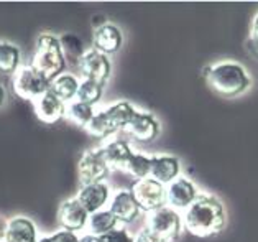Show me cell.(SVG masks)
I'll return each mask as SVG.
<instances>
[{
	"label": "cell",
	"mask_w": 258,
	"mask_h": 242,
	"mask_svg": "<svg viewBox=\"0 0 258 242\" xmlns=\"http://www.w3.org/2000/svg\"><path fill=\"white\" fill-rule=\"evenodd\" d=\"M100 242H135V237H132L128 231L125 229H114V231L100 235Z\"/></svg>",
	"instance_id": "27"
},
{
	"label": "cell",
	"mask_w": 258,
	"mask_h": 242,
	"mask_svg": "<svg viewBox=\"0 0 258 242\" xmlns=\"http://www.w3.org/2000/svg\"><path fill=\"white\" fill-rule=\"evenodd\" d=\"M132 195L135 201L143 211L153 213L156 209L163 208L166 201V189L161 183H158L153 178H145V180H137V183L132 186Z\"/></svg>",
	"instance_id": "6"
},
{
	"label": "cell",
	"mask_w": 258,
	"mask_h": 242,
	"mask_svg": "<svg viewBox=\"0 0 258 242\" xmlns=\"http://www.w3.org/2000/svg\"><path fill=\"white\" fill-rule=\"evenodd\" d=\"M79 82L81 81L74 74L62 73L58 76V78H54L51 82H49V91H51L56 98H59L62 103H66V101L76 99Z\"/></svg>",
	"instance_id": "20"
},
{
	"label": "cell",
	"mask_w": 258,
	"mask_h": 242,
	"mask_svg": "<svg viewBox=\"0 0 258 242\" xmlns=\"http://www.w3.org/2000/svg\"><path fill=\"white\" fill-rule=\"evenodd\" d=\"M5 242H38L35 222L25 218V216L12 218L10 221H7Z\"/></svg>",
	"instance_id": "17"
},
{
	"label": "cell",
	"mask_w": 258,
	"mask_h": 242,
	"mask_svg": "<svg viewBox=\"0 0 258 242\" xmlns=\"http://www.w3.org/2000/svg\"><path fill=\"white\" fill-rule=\"evenodd\" d=\"M102 87L99 82L91 81V79H83L79 82V89L76 94V101L84 104L94 106L96 103H99L100 98H102Z\"/></svg>",
	"instance_id": "25"
},
{
	"label": "cell",
	"mask_w": 258,
	"mask_h": 242,
	"mask_svg": "<svg viewBox=\"0 0 258 242\" xmlns=\"http://www.w3.org/2000/svg\"><path fill=\"white\" fill-rule=\"evenodd\" d=\"M20 50L14 43L0 41V73L14 76L20 68Z\"/></svg>",
	"instance_id": "21"
},
{
	"label": "cell",
	"mask_w": 258,
	"mask_h": 242,
	"mask_svg": "<svg viewBox=\"0 0 258 242\" xmlns=\"http://www.w3.org/2000/svg\"><path fill=\"white\" fill-rule=\"evenodd\" d=\"M117 222L118 221L115 219V216L107 209V211H97L94 214H89V221H87V224H89L91 234L100 237V235L114 231V229L117 227Z\"/></svg>",
	"instance_id": "22"
},
{
	"label": "cell",
	"mask_w": 258,
	"mask_h": 242,
	"mask_svg": "<svg viewBox=\"0 0 258 242\" xmlns=\"http://www.w3.org/2000/svg\"><path fill=\"white\" fill-rule=\"evenodd\" d=\"M179 175V162L171 155H155L152 157V170L150 178L158 183H171Z\"/></svg>",
	"instance_id": "18"
},
{
	"label": "cell",
	"mask_w": 258,
	"mask_h": 242,
	"mask_svg": "<svg viewBox=\"0 0 258 242\" xmlns=\"http://www.w3.org/2000/svg\"><path fill=\"white\" fill-rule=\"evenodd\" d=\"M248 46L250 52L258 58V14L255 15L253 22H251V30H250V38H248Z\"/></svg>",
	"instance_id": "29"
},
{
	"label": "cell",
	"mask_w": 258,
	"mask_h": 242,
	"mask_svg": "<svg viewBox=\"0 0 258 242\" xmlns=\"http://www.w3.org/2000/svg\"><path fill=\"white\" fill-rule=\"evenodd\" d=\"M100 152H102V157L107 162V165H109V168L123 170V171L127 168L130 157L134 155L128 143H125L123 140H112V142L104 145Z\"/></svg>",
	"instance_id": "19"
},
{
	"label": "cell",
	"mask_w": 258,
	"mask_h": 242,
	"mask_svg": "<svg viewBox=\"0 0 258 242\" xmlns=\"http://www.w3.org/2000/svg\"><path fill=\"white\" fill-rule=\"evenodd\" d=\"M33 111L40 122L46 125L58 124L61 119L66 117V104L59 98H56L51 91L45 92L35 101Z\"/></svg>",
	"instance_id": "10"
},
{
	"label": "cell",
	"mask_w": 258,
	"mask_h": 242,
	"mask_svg": "<svg viewBox=\"0 0 258 242\" xmlns=\"http://www.w3.org/2000/svg\"><path fill=\"white\" fill-rule=\"evenodd\" d=\"M5 234H7V221L0 218V242H5Z\"/></svg>",
	"instance_id": "31"
},
{
	"label": "cell",
	"mask_w": 258,
	"mask_h": 242,
	"mask_svg": "<svg viewBox=\"0 0 258 242\" xmlns=\"http://www.w3.org/2000/svg\"><path fill=\"white\" fill-rule=\"evenodd\" d=\"M58 221L62 229L78 232L86 227L87 221H89V213L86 211L76 198H71L61 203L58 211Z\"/></svg>",
	"instance_id": "11"
},
{
	"label": "cell",
	"mask_w": 258,
	"mask_h": 242,
	"mask_svg": "<svg viewBox=\"0 0 258 242\" xmlns=\"http://www.w3.org/2000/svg\"><path fill=\"white\" fill-rule=\"evenodd\" d=\"M135 107L127 101H118V103L109 106L104 111L94 114L91 122L87 124L86 130L94 138H107L112 133L123 130L127 124L135 116Z\"/></svg>",
	"instance_id": "4"
},
{
	"label": "cell",
	"mask_w": 258,
	"mask_h": 242,
	"mask_svg": "<svg viewBox=\"0 0 258 242\" xmlns=\"http://www.w3.org/2000/svg\"><path fill=\"white\" fill-rule=\"evenodd\" d=\"M186 229L198 237L219 234L225 226V211L217 198L211 195H198L186 211Z\"/></svg>",
	"instance_id": "1"
},
{
	"label": "cell",
	"mask_w": 258,
	"mask_h": 242,
	"mask_svg": "<svg viewBox=\"0 0 258 242\" xmlns=\"http://www.w3.org/2000/svg\"><path fill=\"white\" fill-rule=\"evenodd\" d=\"M92 44H94V50H97V52L104 55H112L118 52V48L122 46L120 30L112 23L99 25L97 28H94Z\"/></svg>",
	"instance_id": "14"
},
{
	"label": "cell",
	"mask_w": 258,
	"mask_h": 242,
	"mask_svg": "<svg viewBox=\"0 0 258 242\" xmlns=\"http://www.w3.org/2000/svg\"><path fill=\"white\" fill-rule=\"evenodd\" d=\"M59 41H61L62 53H64V58L74 61L76 65L87 52L84 41L74 33H64L62 36H59Z\"/></svg>",
	"instance_id": "23"
},
{
	"label": "cell",
	"mask_w": 258,
	"mask_h": 242,
	"mask_svg": "<svg viewBox=\"0 0 258 242\" xmlns=\"http://www.w3.org/2000/svg\"><path fill=\"white\" fill-rule=\"evenodd\" d=\"M30 65L36 71H40L49 82L62 74L66 68V58L62 53L59 38L53 33H41L36 38L35 55Z\"/></svg>",
	"instance_id": "3"
},
{
	"label": "cell",
	"mask_w": 258,
	"mask_h": 242,
	"mask_svg": "<svg viewBox=\"0 0 258 242\" xmlns=\"http://www.w3.org/2000/svg\"><path fill=\"white\" fill-rule=\"evenodd\" d=\"M94 107L89 104L79 103V101H73L71 104L66 107V117L74 122L79 127H87V124L91 122V119L94 117Z\"/></svg>",
	"instance_id": "24"
},
{
	"label": "cell",
	"mask_w": 258,
	"mask_h": 242,
	"mask_svg": "<svg viewBox=\"0 0 258 242\" xmlns=\"http://www.w3.org/2000/svg\"><path fill=\"white\" fill-rule=\"evenodd\" d=\"M79 242H100V237H97V235H84V237H79Z\"/></svg>",
	"instance_id": "32"
},
{
	"label": "cell",
	"mask_w": 258,
	"mask_h": 242,
	"mask_svg": "<svg viewBox=\"0 0 258 242\" xmlns=\"http://www.w3.org/2000/svg\"><path fill=\"white\" fill-rule=\"evenodd\" d=\"M147 227L155 235H158L161 240L171 242V240H176L179 237L181 218L174 209L163 206L160 209H156V211L150 213Z\"/></svg>",
	"instance_id": "7"
},
{
	"label": "cell",
	"mask_w": 258,
	"mask_h": 242,
	"mask_svg": "<svg viewBox=\"0 0 258 242\" xmlns=\"http://www.w3.org/2000/svg\"><path fill=\"white\" fill-rule=\"evenodd\" d=\"M135 242H165V240H161L158 235H155L148 227H145L137 234Z\"/></svg>",
	"instance_id": "30"
},
{
	"label": "cell",
	"mask_w": 258,
	"mask_h": 242,
	"mask_svg": "<svg viewBox=\"0 0 258 242\" xmlns=\"http://www.w3.org/2000/svg\"><path fill=\"white\" fill-rule=\"evenodd\" d=\"M12 87L18 98L35 103L49 91V81L31 65H23L12 76Z\"/></svg>",
	"instance_id": "5"
},
{
	"label": "cell",
	"mask_w": 258,
	"mask_h": 242,
	"mask_svg": "<svg viewBox=\"0 0 258 242\" xmlns=\"http://www.w3.org/2000/svg\"><path fill=\"white\" fill-rule=\"evenodd\" d=\"M109 165L104 160L100 149L86 150L78 162V176L83 186L104 181L109 175Z\"/></svg>",
	"instance_id": "8"
},
{
	"label": "cell",
	"mask_w": 258,
	"mask_h": 242,
	"mask_svg": "<svg viewBox=\"0 0 258 242\" xmlns=\"http://www.w3.org/2000/svg\"><path fill=\"white\" fill-rule=\"evenodd\" d=\"M4 101H5V89L2 84H0V106L4 104Z\"/></svg>",
	"instance_id": "33"
},
{
	"label": "cell",
	"mask_w": 258,
	"mask_h": 242,
	"mask_svg": "<svg viewBox=\"0 0 258 242\" xmlns=\"http://www.w3.org/2000/svg\"><path fill=\"white\" fill-rule=\"evenodd\" d=\"M81 74L84 76V79H91L99 82L100 86H104L107 79L110 76V60L107 58V55L97 52V50H87L86 55L78 63Z\"/></svg>",
	"instance_id": "9"
},
{
	"label": "cell",
	"mask_w": 258,
	"mask_h": 242,
	"mask_svg": "<svg viewBox=\"0 0 258 242\" xmlns=\"http://www.w3.org/2000/svg\"><path fill=\"white\" fill-rule=\"evenodd\" d=\"M207 84L222 98H235L250 86V76L238 63L224 61L204 69Z\"/></svg>",
	"instance_id": "2"
},
{
	"label": "cell",
	"mask_w": 258,
	"mask_h": 242,
	"mask_svg": "<svg viewBox=\"0 0 258 242\" xmlns=\"http://www.w3.org/2000/svg\"><path fill=\"white\" fill-rule=\"evenodd\" d=\"M110 196V189L109 186L100 181V183H92V184H86V186H81L78 191L76 200L83 205L89 214H94L97 211H102V208L107 205Z\"/></svg>",
	"instance_id": "12"
},
{
	"label": "cell",
	"mask_w": 258,
	"mask_h": 242,
	"mask_svg": "<svg viewBox=\"0 0 258 242\" xmlns=\"http://www.w3.org/2000/svg\"><path fill=\"white\" fill-rule=\"evenodd\" d=\"M109 211L115 216V219L118 222H134L138 218L142 209L138 206V203L135 201L132 191L122 189V191H118V193H115V196L112 198Z\"/></svg>",
	"instance_id": "15"
},
{
	"label": "cell",
	"mask_w": 258,
	"mask_h": 242,
	"mask_svg": "<svg viewBox=\"0 0 258 242\" xmlns=\"http://www.w3.org/2000/svg\"><path fill=\"white\" fill-rule=\"evenodd\" d=\"M196 188L187 178L178 176L166 188V201L174 208H189L196 200Z\"/></svg>",
	"instance_id": "16"
},
{
	"label": "cell",
	"mask_w": 258,
	"mask_h": 242,
	"mask_svg": "<svg viewBox=\"0 0 258 242\" xmlns=\"http://www.w3.org/2000/svg\"><path fill=\"white\" fill-rule=\"evenodd\" d=\"M51 242H79V235L76 232L66 231V229H59L54 234L49 235Z\"/></svg>",
	"instance_id": "28"
},
{
	"label": "cell",
	"mask_w": 258,
	"mask_h": 242,
	"mask_svg": "<svg viewBox=\"0 0 258 242\" xmlns=\"http://www.w3.org/2000/svg\"><path fill=\"white\" fill-rule=\"evenodd\" d=\"M130 137H134L138 142H152L160 132V125L156 119L148 112H135V116L123 129Z\"/></svg>",
	"instance_id": "13"
},
{
	"label": "cell",
	"mask_w": 258,
	"mask_h": 242,
	"mask_svg": "<svg viewBox=\"0 0 258 242\" xmlns=\"http://www.w3.org/2000/svg\"><path fill=\"white\" fill-rule=\"evenodd\" d=\"M150 170H152V157L143 154H134L130 157L125 171L130 173L137 180H145L150 176Z\"/></svg>",
	"instance_id": "26"
}]
</instances>
